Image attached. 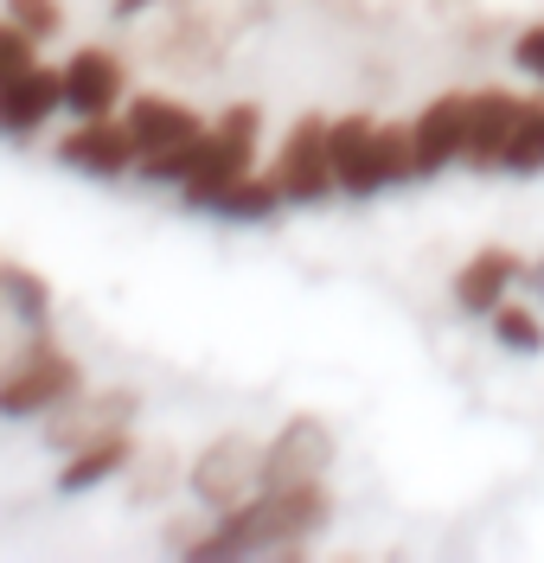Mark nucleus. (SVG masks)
<instances>
[{
  "label": "nucleus",
  "instance_id": "1",
  "mask_svg": "<svg viewBox=\"0 0 544 563\" xmlns=\"http://www.w3.org/2000/svg\"><path fill=\"white\" fill-rule=\"evenodd\" d=\"M340 519L333 481L321 487H256L244 506L218 512L192 563H231V558H308Z\"/></svg>",
  "mask_w": 544,
  "mask_h": 563
},
{
  "label": "nucleus",
  "instance_id": "2",
  "mask_svg": "<svg viewBox=\"0 0 544 563\" xmlns=\"http://www.w3.org/2000/svg\"><path fill=\"white\" fill-rule=\"evenodd\" d=\"M263 122H269V115H263L256 97H237V103L218 109L206 141H199V154H192V167H186V179L174 186V206L192 211V218H212L218 199H224L244 174L263 167Z\"/></svg>",
  "mask_w": 544,
  "mask_h": 563
},
{
  "label": "nucleus",
  "instance_id": "3",
  "mask_svg": "<svg viewBox=\"0 0 544 563\" xmlns=\"http://www.w3.org/2000/svg\"><path fill=\"white\" fill-rule=\"evenodd\" d=\"M90 385V365L52 327H26L20 346L0 358V422H45Z\"/></svg>",
  "mask_w": 544,
  "mask_h": 563
},
{
  "label": "nucleus",
  "instance_id": "4",
  "mask_svg": "<svg viewBox=\"0 0 544 563\" xmlns=\"http://www.w3.org/2000/svg\"><path fill=\"white\" fill-rule=\"evenodd\" d=\"M122 122H129V135H135V179L142 186H180L186 167H192V154H199V141L212 129V115L180 97V90H129V103H122Z\"/></svg>",
  "mask_w": 544,
  "mask_h": 563
},
{
  "label": "nucleus",
  "instance_id": "5",
  "mask_svg": "<svg viewBox=\"0 0 544 563\" xmlns=\"http://www.w3.org/2000/svg\"><path fill=\"white\" fill-rule=\"evenodd\" d=\"M263 487V435L256 429H218L212 442H199L186 455V499L206 512H231Z\"/></svg>",
  "mask_w": 544,
  "mask_h": 563
},
{
  "label": "nucleus",
  "instance_id": "6",
  "mask_svg": "<svg viewBox=\"0 0 544 563\" xmlns=\"http://www.w3.org/2000/svg\"><path fill=\"white\" fill-rule=\"evenodd\" d=\"M326 129H333V115L326 109H301L282 141L269 147V179L282 186V199L289 211H314L326 199H340V179H333V154H326Z\"/></svg>",
  "mask_w": 544,
  "mask_h": 563
},
{
  "label": "nucleus",
  "instance_id": "7",
  "mask_svg": "<svg viewBox=\"0 0 544 563\" xmlns=\"http://www.w3.org/2000/svg\"><path fill=\"white\" fill-rule=\"evenodd\" d=\"M340 467V429L321 410H289L263 435V487H321Z\"/></svg>",
  "mask_w": 544,
  "mask_h": 563
},
{
  "label": "nucleus",
  "instance_id": "8",
  "mask_svg": "<svg viewBox=\"0 0 544 563\" xmlns=\"http://www.w3.org/2000/svg\"><path fill=\"white\" fill-rule=\"evenodd\" d=\"M52 161L77 179H97V186H115V179H135V135L122 122V109L109 115H71L58 141H52Z\"/></svg>",
  "mask_w": 544,
  "mask_h": 563
},
{
  "label": "nucleus",
  "instance_id": "9",
  "mask_svg": "<svg viewBox=\"0 0 544 563\" xmlns=\"http://www.w3.org/2000/svg\"><path fill=\"white\" fill-rule=\"evenodd\" d=\"M58 77H65V115H109L135 90V52L109 38H84L58 58Z\"/></svg>",
  "mask_w": 544,
  "mask_h": 563
},
{
  "label": "nucleus",
  "instance_id": "10",
  "mask_svg": "<svg viewBox=\"0 0 544 563\" xmlns=\"http://www.w3.org/2000/svg\"><path fill=\"white\" fill-rule=\"evenodd\" d=\"M142 422V390L135 385H84L71 404H58L52 417L38 422V442L52 455H65L77 442H97L109 429H135Z\"/></svg>",
  "mask_w": 544,
  "mask_h": 563
},
{
  "label": "nucleus",
  "instance_id": "11",
  "mask_svg": "<svg viewBox=\"0 0 544 563\" xmlns=\"http://www.w3.org/2000/svg\"><path fill=\"white\" fill-rule=\"evenodd\" d=\"M532 97H539V84H474L468 97V154H462V167L468 174H500L507 167V141L512 129H519V115L532 109Z\"/></svg>",
  "mask_w": 544,
  "mask_h": 563
},
{
  "label": "nucleus",
  "instance_id": "12",
  "mask_svg": "<svg viewBox=\"0 0 544 563\" xmlns=\"http://www.w3.org/2000/svg\"><path fill=\"white\" fill-rule=\"evenodd\" d=\"M468 97L474 84H455V90H435V97L417 103V115H410L417 179H442L462 167V154H468Z\"/></svg>",
  "mask_w": 544,
  "mask_h": 563
},
{
  "label": "nucleus",
  "instance_id": "13",
  "mask_svg": "<svg viewBox=\"0 0 544 563\" xmlns=\"http://www.w3.org/2000/svg\"><path fill=\"white\" fill-rule=\"evenodd\" d=\"M65 115V77L52 58H33L26 70H13L0 84V141H38L52 122Z\"/></svg>",
  "mask_w": 544,
  "mask_h": 563
},
{
  "label": "nucleus",
  "instance_id": "14",
  "mask_svg": "<svg viewBox=\"0 0 544 563\" xmlns=\"http://www.w3.org/2000/svg\"><path fill=\"white\" fill-rule=\"evenodd\" d=\"M519 282H525V256H519V250L512 244H480V250H468V256L455 263L448 301H455L462 320H487L507 295H519Z\"/></svg>",
  "mask_w": 544,
  "mask_h": 563
},
{
  "label": "nucleus",
  "instance_id": "15",
  "mask_svg": "<svg viewBox=\"0 0 544 563\" xmlns=\"http://www.w3.org/2000/svg\"><path fill=\"white\" fill-rule=\"evenodd\" d=\"M142 449V429H109L97 442H77L58 455V474H52V493L58 499H90V493L115 487L122 474H129V461Z\"/></svg>",
  "mask_w": 544,
  "mask_h": 563
},
{
  "label": "nucleus",
  "instance_id": "16",
  "mask_svg": "<svg viewBox=\"0 0 544 563\" xmlns=\"http://www.w3.org/2000/svg\"><path fill=\"white\" fill-rule=\"evenodd\" d=\"M403 186H423L417 179V147H410V115L403 122H378V135L365 147L359 174L346 179V192L340 199H385V192H403Z\"/></svg>",
  "mask_w": 544,
  "mask_h": 563
},
{
  "label": "nucleus",
  "instance_id": "17",
  "mask_svg": "<svg viewBox=\"0 0 544 563\" xmlns=\"http://www.w3.org/2000/svg\"><path fill=\"white\" fill-rule=\"evenodd\" d=\"M122 487H129V506L135 512H160L186 487V455L174 442H142L135 461H129V474H122Z\"/></svg>",
  "mask_w": 544,
  "mask_h": 563
},
{
  "label": "nucleus",
  "instance_id": "18",
  "mask_svg": "<svg viewBox=\"0 0 544 563\" xmlns=\"http://www.w3.org/2000/svg\"><path fill=\"white\" fill-rule=\"evenodd\" d=\"M289 211V199H282V186L269 179V167H256V174H244L224 199H218V224H237V231H263V224H276Z\"/></svg>",
  "mask_w": 544,
  "mask_h": 563
},
{
  "label": "nucleus",
  "instance_id": "19",
  "mask_svg": "<svg viewBox=\"0 0 544 563\" xmlns=\"http://www.w3.org/2000/svg\"><path fill=\"white\" fill-rule=\"evenodd\" d=\"M480 327H487V340H493L500 352H512V358H544V301L507 295Z\"/></svg>",
  "mask_w": 544,
  "mask_h": 563
},
{
  "label": "nucleus",
  "instance_id": "20",
  "mask_svg": "<svg viewBox=\"0 0 544 563\" xmlns=\"http://www.w3.org/2000/svg\"><path fill=\"white\" fill-rule=\"evenodd\" d=\"M507 179H539L544 174V90L532 97V109L519 115V129H512L507 141V167H500Z\"/></svg>",
  "mask_w": 544,
  "mask_h": 563
},
{
  "label": "nucleus",
  "instance_id": "21",
  "mask_svg": "<svg viewBox=\"0 0 544 563\" xmlns=\"http://www.w3.org/2000/svg\"><path fill=\"white\" fill-rule=\"evenodd\" d=\"M0 13H7L26 38H38V45L65 38V20H71V7H65V0H0Z\"/></svg>",
  "mask_w": 544,
  "mask_h": 563
},
{
  "label": "nucleus",
  "instance_id": "22",
  "mask_svg": "<svg viewBox=\"0 0 544 563\" xmlns=\"http://www.w3.org/2000/svg\"><path fill=\"white\" fill-rule=\"evenodd\" d=\"M507 65L519 70V84H539L544 90V13L525 20V26L507 38Z\"/></svg>",
  "mask_w": 544,
  "mask_h": 563
},
{
  "label": "nucleus",
  "instance_id": "23",
  "mask_svg": "<svg viewBox=\"0 0 544 563\" xmlns=\"http://www.w3.org/2000/svg\"><path fill=\"white\" fill-rule=\"evenodd\" d=\"M206 526H212L206 506H192V512H167V519H160V558H199Z\"/></svg>",
  "mask_w": 544,
  "mask_h": 563
},
{
  "label": "nucleus",
  "instance_id": "24",
  "mask_svg": "<svg viewBox=\"0 0 544 563\" xmlns=\"http://www.w3.org/2000/svg\"><path fill=\"white\" fill-rule=\"evenodd\" d=\"M38 52H45V45H38V38H26L13 20H7V13H0V84H7L13 70H26Z\"/></svg>",
  "mask_w": 544,
  "mask_h": 563
},
{
  "label": "nucleus",
  "instance_id": "25",
  "mask_svg": "<svg viewBox=\"0 0 544 563\" xmlns=\"http://www.w3.org/2000/svg\"><path fill=\"white\" fill-rule=\"evenodd\" d=\"M167 0H109V26L115 33H129V26H142V20H154Z\"/></svg>",
  "mask_w": 544,
  "mask_h": 563
},
{
  "label": "nucleus",
  "instance_id": "26",
  "mask_svg": "<svg viewBox=\"0 0 544 563\" xmlns=\"http://www.w3.org/2000/svg\"><path fill=\"white\" fill-rule=\"evenodd\" d=\"M321 13H333L340 26H365V13H371V0H314Z\"/></svg>",
  "mask_w": 544,
  "mask_h": 563
},
{
  "label": "nucleus",
  "instance_id": "27",
  "mask_svg": "<svg viewBox=\"0 0 544 563\" xmlns=\"http://www.w3.org/2000/svg\"><path fill=\"white\" fill-rule=\"evenodd\" d=\"M519 288H532V301H544V256H525V282Z\"/></svg>",
  "mask_w": 544,
  "mask_h": 563
},
{
  "label": "nucleus",
  "instance_id": "28",
  "mask_svg": "<svg viewBox=\"0 0 544 563\" xmlns=\"http://www.w3.org/2000/svg\"><path fill=\"white\" fill-rule=\"evenodd\" d=\"M462 7H468V0H430V13H442V20H448V13H455V20H474V13H462Z\"/></svg>",
  "mask_w": 544,
  "mask_h": 563
}]
</instances>
